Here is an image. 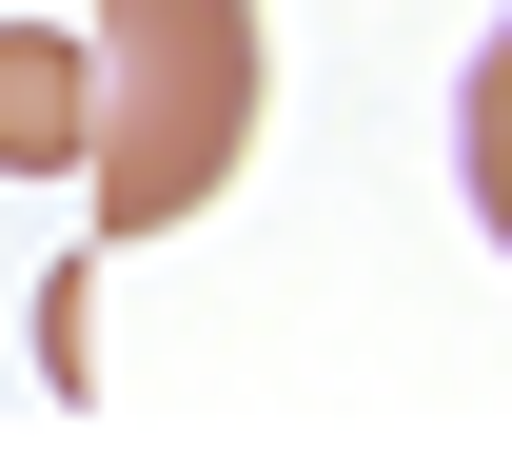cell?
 <instances>
[{
	"mask_svg": "<svg viewBox=\"0 0 512 473\" xmlns=\"http://www.w3.org/2000/svg\"><path fill=\"white\" fill-rule=\"evenodd\" d=\"M79 60H99V119H79L99 257L217 217V178L256 158V0H79ZM99 257H79V276H99Z\"/></svg>",
	"mask_w": 512,
	"mask_h": 473,
	"instance_id": "obj_1",
	"label": "cell"
},
{
	"mask_svg": "<svg viewBox=\"0 0 512 473\" xmlns=\"http://www.w3.org/2000/svg\"><path fill=\"white\" fill-rule=\"evenodd\" d=\"M79 119H99L79 20H0V178H79Z\"/></svg>",
	"mask_w": 512,
	"mask_h": 473,
	"instance_id": "obj_2",
	"label": "cell"
},
{
	"mask_svg": "<svg viewBox=\"0 0 512 473\" xmlns=\"http://www.w3.org/2000/svg\"><path fill=\"white\" fill-rule=\"evenodd\" d=\"M453 158H473V217H493V257H512V20H493V60H473V99H453Z\"/></svg>",
	"mask_w": 512,
	"mask_h": 473,
	"instance_id": "obj_3",
	"label": "cell"
}]
</instances>
